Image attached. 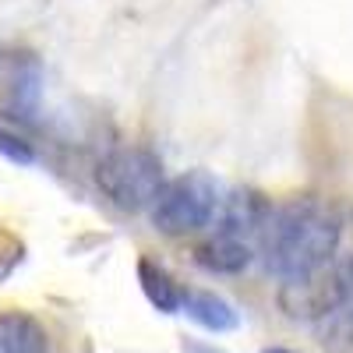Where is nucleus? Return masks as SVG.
Instances as JSON below:
<instances>
[{
  "label": "nucleus",
  "mask_w": 353,
  "mask_h": 353,
  "mask_svg": "<svg viewBox=\"0 0 353 353\" xmlns=\"http://www.w3.org/2000/svg\"><path fill=\"white\" fill-rule=\"evenodd\" d=\"M343 237V219L321 198H290L272 205L258 233V248L269 272L283 283L304 279L332 261Z\"/></svg>",
  "instance_id": "f257e3e1"
},
{
  "label": "nucleus",
  "mask_w": 353,
  "mask_h": 353,
  "mask_svg": "<svg viewBox=\"0 0 353 353\" xmlns=\"http://www.w3.org/2000/svg\"><path fill=\"white\" fill-rule=\"evenodd\" d=\"M223 201L226 194L212 173L188 170L181 176H170L159 188L156 201L149 205V216H152V226L166 233V237H188V233H198L205 226L219 223Z\"/></svg>",
  "instance_id": "f03ea898"
},
{
  "label": "nucleus",
  "mask_w": 353,
  "mask_h": 353,
  "mask_svg": "<svg viewBox=\"0 0 353 353\" xmlns=\"http://www.w3.org/2000/svg\"><path fill=\"white\" fill-rule=\"evenodd\" d=\"M96 184L117 209L124 212L149 209L159 188L166 184L163 159L149 149H113L96 166Z\"/></svg>",
  "instance_id": "7ed1b4c3"
},
{
  "label": "nucleus",
  "mask_w": 353,
  "mask_h": 353,
  "mask_svg": "<svg viewBox=\"0 0 353 353\" xmlns=\"http://www.w3.org/2000/svg\"><path fill=\"white\" fill-rule=\"evenodd\" d=\"M279 304L290 318L321 321L336 314H353V254L343 261H329L304 279L283 283Z\"/></svg>",
  "instance_id": "20e7f679"
},
{
  "label": "nucleus",
  "mask_w": 353,
  "mask_h": 353,
  "mask_svg": "<svg viewBox=\"0 0 353 353\" xmlns=\"http://www.w3.org/2000/svg\"><path fill=\"white\" fill-rule=\"evenodd\" d=\"M43 96V68L32 53L0 50V117L32 121Z\"/></svg>",
  "instance_id": "39448f33"
},
{
  "label": "nucleus",
  "mask_w": 353,
  "mask_h": 353,
  "mask_svg": "<svg viewBox=\"0 0 353 353\" xmlns=\"http://www.w3.org/2000/svg\"><path fill=\"white\" fill-rule=\"evenodd\" d=\"M254 258V248L251 241L244 237H233V233H212L205 244L194 248V261L201 265L205 272H216V276H237L244 272Z\"/></svg>",
  "instance_id": "423d86ee"
},
{
  "label": "nucleus",
  "mask_w": 353,
  "mask_h": 353,
  "mask_svg": "<svg viewBox=\"0 0 353 353\" xmlns=\"http://www.w3.org/2000/svg\"><path fill=\"white\" fill-rule=\"evenodd\" d=\"M50 336L28 311H0V353H46Z\"/></svg>",
  "instance_id": "0eeeda50"
},
{
  "label": "nucleus",
  "mask_w": 353,
  "mask_h": 353,
  "mask_svg": "<svg viewBox=\"0 0 353 353\" xmlns=\"http://www.w3.org/2000/svg\"><path fill=\"white\" fill-rule=\"evenodd\" d=\"M184 311H188L191 321H198V325L209 329V332H233L241 325V314L233 311V304L223 301L219 293H209V290L184 293Z\"/></svg>",
  "instance_id": "6e6552de"
},
{
  "label": "nucleus",
  "mask_w": 353,
  "mask_h": 353,
  "mask_svg": "<svg viewBox=\"0 0 353 353\" xmlns=\"http://www.w3.org/2000/svg\"><path fill=\"white\" fill-rule=\"evenodd\" d=\"M138 283H141V293L149 297V304L163 314H176L184 311V290L173 283V276L156 265L152 258H138Z\"/></svg>",
  "instance_id": "1a4fd4ad"
},
{
  "label": "nucleus",
  "mask_w": 353,
  "mask_h": 353,
  "mask_svg": "<svg viewBox=\"0 0 353 353\" xmlns=\"http://www.w3.org/2000/svg\"><path fill=\"white\" fill-rule=\"evenodd\" d=\"M0 156L8 163H18V166H32L36 163V152L21 134H14L11 128H0Z\"/></svg>",
  "instance_id": "9d476101"
},
{
  "label": "nucleus",
  "mask_w": 353,
  "mask_h": 353,
  "mask_svg": "<svg viewBox=\"0 0 353 353\" xmlns=\"http://www.w3.org/2000/svg\"><path fill=\"white\" fill-rule=\"evenodd\" d=\"M261 353H297V350H286V346H265Z\"/></svg>",
  "instance_id": "9b49d317"
}]
</instances>
